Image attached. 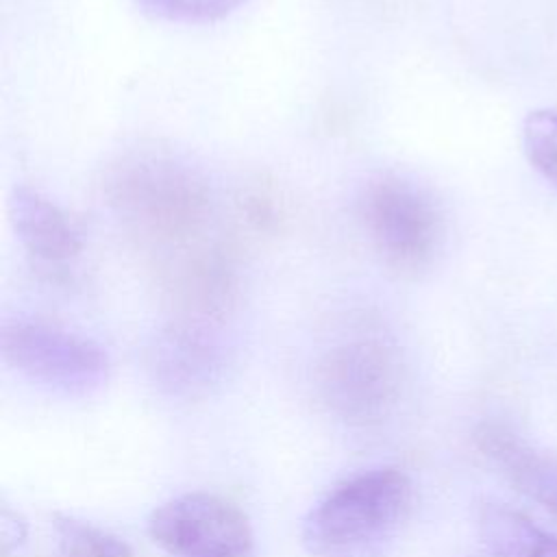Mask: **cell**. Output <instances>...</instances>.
Listing matches in <instances>:
<instances>
[{
    "label": "cell",
    "instance_id": "obj_5",
    "mask_svg": "<svg viewBox=\"0 0 557 557\" xmlns=\"http://www.w3.org/2000/svg\"><path fill=\"white\" fill-rule=\"evenodd\" d=\"M0 350L26 381L63 396H89L107 383L109 355L87 335L39 318L2 324Z\"/></svg>",
    "mask_w": 557,
    "mask_h": 557
},
{
    "label": "cell",
    "instance_id": "obj_7",
    "mask_svg": "<svg viewBox=\"0 0 557 557\" xmlns=\"http://www.w3.org/2000/svg\"><path fill=\"white\" fill-rule=\"evenodd\" d=\"M228 346L215 318L178 313L148 348V370L157 387L176 398H198L220 383Z\"/></svg>",
    "mask_w": 557,
    "mask_h": 557
},
{
    "label": "cell",
    "instance_id": "obj_1",
    "mask_svg": "<svg viewBox=\"0 0 557 557\" xmlns=\"http://www.w3.org/2000/svg\"><path fill=\"white\" fill-rule=\"evenodd\" d=\"M413 483L394 466L355 472L305 516L300 537L311 557H383L405 529Z\"/></svg>",
    "mask_w": 557,
    "mask_h": 557
},
{
    "label": "cell",
    "instance_id": "obj_8",
    "mask_svg": "<svg viewBox=\"0 0 557 557\" xmlns=\"http://www.w3.org/2000/svg\"><path fill=\"white\" fill-rule=\"evenodd\" d=\"M9 218L24 250L41 263L61 265L83 250L85 237L78 222L28 185H17L11 191Z\"/></svg>",
    "mask_w": 557,
    "mask_h": 557
},
{
    "label": "cell",
    "instance_id": "obj_6",
    "mask_svg": "<svg viewBox=\"0 0 557 557\" xmlns=\"http://www.w3.org/2000/svg\"><path fill=\"white\" fill-rule=\"evenodd\" d=\"M150 540L168 557H252L248 516L228 498L185 492L161 503L148 518Z\"/></svg>",
    "mask_w": 557,
    "mask_h": 557
},
{
    "label": "cell",
    "instance_id": "obj_9",
    "mask_svg": "<svg viewBox=\"0 0 557 557\" xmlns=\"http://www.w3.org/2000/svg\"><path fill=\"white\" fill-rule=\"evenodd\" d=\"M476 444L524 496L557 513V461L535 453L498 424H483Z\"/></svg>",
    "mask_w": 557,
    "mask_h": 557
},
{
    "label": "cell",
    "instance_id": "obj_10",
    "mask_svg": "<svg viewBox=\"0 0 557 557\" xmlns=\"http://www.w3.org/2000/svg\"><path fill=\"white\" fill-rule=\"evenodd\" d=\"M476 524L494 557H557V535L507 505L485 503L479 509Z\"/></svg>",
    "mask_w": 557,
    "mask_h": 557
},
{
    "label": "cell",
    "instance_id": "obj_4",
    "mask_svg": "<svg viewBox=\"0 0 557 557\" xmlns=\"http://www.w3.org/2000/svg\"><path fill=\"white\" fill-rule=\"evenodd\" d=\"M111 198L139 231L168 242L194 235L211 211L205 181L183 163L154 154L122 163Z\"/></svg>",
    "mask_w": 557,
    "mask_h": 557
},
{
    "label": "cell",
    "instance_id": "obj_14",
    "mask_svg": "<svg viewBox=\"0 0 557 557\" xmlns=\"http://www.w3.org/2000/svg\"><path fill=\"white\" fill-rule=\"evenodd\" d=\"M0 535H2V550L9 557L13 550H20V546L26 542V522L11 511L9 507H2L0 518Z\"/></svg>",
    "mask_w": 557,
    "mask_h": 557
},
{
    "label": "cell",
    "instance_id": "obj_2",
    "mask_svg": "<svg viewBox=\"0 0 557 557\" xmlns=\"http://www.w3.org/2000/svg\"><path fill=\"white\" fill-rule=\"evenodd\" d=\"M363 231L385 265L400 274L429 268L444 242V213L435 196L409 176L370 178L359 198Z\"/></svg>",
    "mask_w": 557,
    "mask_h": 557
},
{
    "label": "cell",
    "instance_id": "obj_11",
    "mask_svg": "<svg viewBox=\"0 0 557 557\" xmlns=\"http://www.w3.org/2000/svg\"><path fill=\"white\" fill-rule=\"evenodd\" d=\"M50 524L54 533L52 557H133L124 537L94 522L54 513Z\"/></svg>",
    "mask_w": 557,
    "mask_h": 557
},
{
    "label": "cell",
    "instance_id": "obj_3",
    "mask_svg": "<svg viewBox=\"0 0 557 557\" xmlns=\"http://www.w3.org/2000/svg\"><path fill=\"white\" fill-rule=\"evenodd\" d=\"M318 392L326 409L350 426H372L392 413L403 389V361L379 333H357L320 359Z\"/></svg>",
    "mask_w": 557,
    "mask_h": 557
},
{
    "label": "cell",
    "instance_id": "obj_13",
    "mask_svg": "<svg viewBox=\"0 0 557 557\" xmlns=\"http://www.w3.org/2000/svg\"><path fill=\"white\" fill-rule=\"evenodd\" d=\"M137 7L165 22L209 24L228 17L250 0H135Z\"/></svg>",
    "mask_w": 557,
    "mask_h": 557
},
{
    "label": "cell",
    "instance_id": "obj_12",
    "mask_svg": "<svg viewBox=\"0 0 557 557\" xmlns=\"http://www.w3.org/2000/svg\"><path fill=\"white\" fill-rule=\"evenodd\" d=\"M522 146L529 163L557 189V111H531L522 124Z\"/></svg>",
    "mask_w": 557,
    "mask_h": 557
}]
</instances>
